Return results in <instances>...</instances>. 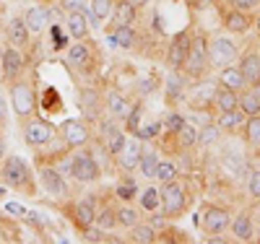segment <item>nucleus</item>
Returning <instances> with one entry per match:
<instances>
[{
  "label": "nucleus",
  "mask_w": 260,
  "mask_h": 244,
  "mask_svg": "<svg viewBox=\"0 0 260 244\" xmlns=\"http://www.w3.org/2000/svg\"><path fill=\"white\" fill-rule=\"evenodd\" d=\"M0 180L13 190H24V187H29L31 171H29L26 161L21 156H8V159H3V164H0Z\"/></svg>",
  "instance_id": "nucleus-1"
},
{
  "label": "nucleus",
  "mask_w": 260,
  "mask_h": 244,
  "mask_svg": "<svg viewBox=\"0 0 260 244\" xmlns=\"http://www.w3.org/2000/svg\"><path fill=\"white\" fill-rule=\"evenodd\" d=\"M11 104H13V112L21 117V120H26L34 115V109H37V99H34V88L29 81H13L11 83Z\"/></svg>",
  "instance_id": "nucleus-2"
},
{
  "label": "nucleus",
  "mask_w": 260,
  "mask_h": 244,
  "mask_svg": "<svg viewBox=\"0 0 260 244\" xmlns=\"http://www.w3.org/2000/svg\"><path fill=\"white\" fill-rule=\"evenodd\" d=\"M187 205V190L185 185H180L177 180H172L161 187V211H164V218H175L185 211Z\"/></svg>",
  "instance_id": "nucleus-3"
},
{
  "label": "nucleus",
  "mask_w": 260,
  "mask_h": 244,
  "mask_svg": "<svg viewBox=\"0 0 260 244\" xmlns=\"http://www.w3.org/2000/svg\"><path fill=\"white\" fill-rule=\"evenodd\" d=\"M208 65H211V60H208V42H206L203 37L192 39L190 52H187V60H185V65H182L185 76L198 78V76H203V73H206Z\"/></svg>",
  "instance_id": "nucleus-4"
},
{
  "label": "nucleus",
  "mask_w": 260,
  "mask_h": 244,
  "mask_svg": "<svg viewBox=\"0 0 260 244\" xmlns=\"http://www.w3.org/2000/svg\"><path fill=\"white\" fill-rule=\"evenodd\" d=\"M55 125L47 122V120H42V117H26L24 122V141L29 146H47L52 138H55Z\"/></svg>",
  "instance_id": "nucleus-5"
},
{
  "label": "nucleus",
  "mask_w": 260,
  "mask_h": 244,
  "mask_svg": "<svg viewBox=\"0 0 260 244\" xmlns=\"http://www.w3.org/2000/svg\"><path fill=\"white\" fill-rule=\"evenodd\" d=\"M208 60L211 65H232L237 60V44L229 37H213L208 42Z\"/></svg>",
  "instance_id": "nucleus-6"
},
{
  "label": "nucleus",
  "mask_w": 260,
  "mask_h": 244,
  "mask_svg": "<svg viewBox=\"0 0 260 244\" xmlns=\"http://www.w3.org/2000/svg\"><path fill=\"white\" fill-rule=\"evenodd\" d=\"M71 174L78 182H96L99 180V164L94 156H89V151H81L71 159Z\"/></svg>",
  "instance_id": "nucleus-7"
},
{
  "label": "nucleus",
  "mask_w": 260,
  "mask_h": 244,
  "mask_svg": "<svg viewBox=\"0 0 260 244\" xmlns=\"http://www.w3.org/2000/svg\"><path fill=\"white\" fill-rule=\"evenodd\" d=\"M60 135H62L65 146H71V148H81V146L89 143L91 132H89V127H86V122H83V120H65V122L60 125Z\"/></svg>",
  "instance_id": "nucleus-8"
},
{
  "label": "nucleus",
  "mask_w": 260,
  "mask_h": 244,
  "mask_svg": "<svg viewBox=\"0 0 260 244\" xmlns=\"http://www.w3.org/2000/svg\"><path fill=\"white\" fill-rule=\"evenodd\" d=\"M190 44H192V39H190L187 31H180L169 42V50H167V65L169 68H177V71L182 68L185 60H187V52H190Z\"/></svg>",
  "instance_id": "nucleus-9"
},
{
  "label": "nucleus",
  "mask_w": 260,
  "mask_h": 244,
  "mask_svg": "<svg viewBox=\"0 0 260 244\" xmlns=\"http://www.w3.org/2000/svg\"><path fill=\"white\" fill-rule=\"evenodd\" d=\"M201 224H203V229H206L208 234H216V236H219L224 229L232 226V216H229L226 208H216V205H211V208L203 211Z\"/></svg>",
  "instance_id": "nucleus-10"
},
{
  "label": "nucleus",
  "mask_w": 260,
  "mask_h": 244,
  "mask_svg": "<svg viewBox=\"0 0 260 244\" xmlns=\"http://www.w3.org/2000/svg\"><path fill=\"white\" fill-rule=\"evenodd\" d=\"M39 182H42V187H45L47 195H55V197L68 195V185H65L62 174L57 169H52V166H42L39 169Z\"/></svg>",
  "instance_id": "nucleus-11"
},
{
  "label": "nucleus",
  "mask_w": 260,
  "mask_h": 244,
  "mask_svg": "<svg viewBox=\"0 0 260 244\" xmlns=\"http://www.w3.org/2000/svg\"><path fill=\"white\" fill-rule=\"evenodd\" d=\"M216 91H219V83H216V81H201V83H195L192 96H190V104H192L195 109L208 107V104H213Z\"/></svg>",
  "instance_id": "nucleus-12"
},
{
  "label": "nucleus",
  "mask_w": 260,
  "mask_h": 244,
  "mask_svg": "<svg viewBox=\"0 0 260 244\" xmlns=\"http://www.w3.org/2000/svg\"><path fill=\"white\" fill-rule=\"evenodd\" d=\"M21 71H24V57H21L18 50L8 47V50L3 52V78H6L8 83H13V81L21 76Z\"/></svg>",
  "instance_id": "nucleus-13"
},
{
  "label": "nucleus",
  "mask_w": 260,
  "mask_h": 244,
  "mask_svg": "<svg viewBox=\"0 0 260 244\" xmlns=\"http://www.w3.org/2000/svg\"><path fill=\"white\" fill-rule=\"evenodd\" d=\"M141 156H143V148H141V143H138V138H136V141H127V143H125V148L117 153V161H120V166H122L125 171H133V169L141 164Z\"/></svg>",
  "instance_id": "nucleus-14"
},
{
  "label": "nucleus",
  "mask_w": 260,
  "mask_h": 244,
  "mask_svg": "<svg viewBox=\"0 0 260 244\" xmlns=\"http://www.w3.org/2000/svg\"><path fill=\"white\" fill-rule=\"evenodd\" d=\"M164 96L169 104H175L180 99H185V78L177 73V68H172L167 81H164Z\"/></svg>",
  "instance_id": "nucleus-15"
},
{
  "label": "nucleus",
  "mask_w": 260,
  "mask_h": 244,
  "mask_svg": "<svg viewBox=\"0 0 260 244\" xmlns=\"http://www.w3.org/2000/svg\"><path fill=\"white\" fill-rule=\"evenodd\" d=\"M250 26H252V21H250L247 11H242V8H234L224 16V29L232 34H245V31H250Z\"/></svg>",
  "instance_id": "nucleus-16"
},
{
  "label": "nucleus",
  "mask_w": 260,
  "mask_h": 244,
  "mask_svg": "<svg viewBox=\"0 0 260 244\" xmlns=\"http://www.w3.org/2000/svg\"><path fill=\"white\" fill-rule=\"evenodd\" d=\"M6 34H8V39H11L13 47H24V44L29 42V37H31V31H29V26H26L24 16H16V18H11V21H8V29H6Z\"/></svg>",
  "instance_id": "nucleus-17"
},
{
  "label": "nucleus",
  "mask_w": 260,
  "mask_h": 244,
  "mask_svg": "<svg viewBox=\"0 0 260 244\" xmlns=\"http://www.w3.org/2000/svg\"><path fill=\"white\" fill-rule=\"evenodd\" d=\"M73 216H76V224L83 229V231H89L94 224H96V208H94V200H81V203H76V208H73Z\"/></svg>",
  "instance_id": "nucleus-18"
},
{
  "label": "nucleus",
  "mask_w": 260,
  "mask_h": 244,
  "mask_svg": "<svg viewBox=\"0 0 260 244\" xmlns=\"http://www.w3.org/2000/svg\"><path fill=\"white\" fill-rule=\"evenodd\" d=\"M65 29H68V37H73V39H86V34H89V18H86V11L68 13Z\"/></svg>",
  "instance_id": "nucleus-19"
},
{
  "label": "nucleus",
  "mask_w": 260,
  "mask_h": 244,
  "mask_svg": "<svg viewBox=\"0 0 260 244\" xmlns=\"http://www.w3.org/2000/svg\"><path fill=\"white\" fill-rule=\"evenodd\" d=\"M47 18H50V11L39 8V6H31V8H26V13H24V21H26V26H29L31 34H42V31H45Z\"/></svg>",
  "instance_id": "nucleus-20"
},
{
  "label": "nucleus",
  "mask_w": 260,
  "mask_h": 244,
  "mask_svg": "<svg viewBox=\"0 0 260 244\" xmlns=\"http://www.w3.org/2000/svg\"><path fill=\"white\" fill-rule=\"evenodd\" d=\"M240 71L245 76V81L250 86H255L260 81V55L257 52H247L242 60H240Z\"/></svg>",
  "instance_id": "nucleus-21"
},
{
  "label": "nucleus",
  "mask_w": 260,
  "mask_h": 244,
  "mask_svg": "<svg viewBox=\"0 0 260 244\" xmlns=\"http://www.w3.org/2000/svg\"><path fill=\"white\" fill-rule=\"evenodd\" d=\"M219 81H221V86L232 88V91H245V86H247L242 71H240V68H234V65H224V71H221Z\"/></svg>",
  "instance_id": "nucleus-22"
},
{
  "label": "nucleus",
  "mask_w": 260,
  "mask_h": 244,
  "mask_svg": "<svg viewBox=\"0 0 260 244\" xmlns=\"http://www.w3.org/2000/svg\"><path fill=\"white\" fill-rule=\"evenodd\" d=\"M112 8H115V0H91V6L86 8V18L96 26L99 21L112 16Z\"/></svg>",
  "instance_id": "nucleus-23"
},
{
  "label": "nucleus",
  "mask_w": 260,
  "mask_h": 244,
  "mask_svg": "<svg viewBox=\"0 0 260 244\" xmlns=\"http://www.w3.org/2000/svg\"><path fill=\"white\" fill-rule=\"evenodd\" d=\"M115 31L110 34V44L112 47H133L136 44V29L133 24H122V26H112Z\"/></svg>",
  "instance_id": "nucleus-24"
},
{
  "label": "nucleus",
  "mask_w": 260,
  "mask_h": 244,
  "mask_svg": "<svg viewBox=\"0 0 260 244\" xmlns=\"http://www.w3.org/2000/svg\"><path fill=\"white\" fill-rule=\"evenodd\" d=\"M68 60L73 65H78V68H86V65L91 62V47L83 39H76L71 47H68Z\"/></svg>",
  "instance_id": "nucleus-25"
},
{
  "label": "nucleus",
  "mask_w": 260,
  "mask_h": 244,
  "mask_svg": "<svg viewBox=\"0 0 260 244\" xmlns=\"http://www.w3.org/2000/svg\"><path fill=\"white\" fill-rule=\"evenodd\" d=\"M213 107L219 109V112H229V109H237L240 107V96H237V91H232V88H219L216 91V99H213Z\"/></svg>",
  "instance_id": "nucleus-26"
},
{
  "label": "nucleus",
  "mask_w": 260,
  "mask_h": 244,
  "mask_svg": "<svg viewBox=\"0 0 260 244\" xmlns=\"http://www.w3.org/2000/svg\"><path fill=\"white\" fill-rule=\"evenodd\" d=\"M136 6L127 3V0H120V3L112 8V18H115V26H122V24H133L136 21Z\"/></svg>",
  "instance_id": "nucleus-27"
},
{
  "label": "nucleus",
  "mask_w": 260,
  "mask_h": 244,
  "mask_svg": "<svg viewBox=\"0 0 260 244\" xmlns=\"http://www.w3.org/2000/svg\"><path fill=\"white\" fill-rule=\"evenodd\" d=\"M245 122H247V115L242 112L240 107H237V109H229V112H221V117H219V127H221V130L245 127Z\"/></svg>",
  "instance_id": "nucleus-28"
},
{
  "label": "nucleus",
  "mask_w": 260,
  "mask_h": 244,
  "mask_svg": "<svg viewBox=\"0 0 260 244\" xmlns=\"http://www.w3.org/2000/svg\"><path fill=\"white\" fill-rule=\"evenodd\" d=\"M107 107H110V112L115 117H127L130 112H133V104H130L122 94H117V91H110V96H107Z\"/></svg>",
  "instance_id": "nucleus-29"
},
{
  "label": "nucleus",
  "mask_w": 260,
  "mask_h": 244,
  "mask_svg": "<svg viewBox=\"0 0 260 244\" xmlns=\"http://www.w3.org/2000/svg\"><path fill=\"white\" fill-rule=\"evenodd\" d=\"M232 231H234V236L240 239V241H247L252 236V221H250V216L247 213L234 216L232 218Z\"/></svg>",
  "instance_id": "nucleus-30"
},
{
  "label": "nucleus",
  "mask_w": 260,
  "mask_h": 244,
  "mask_svg": "<svg viewBox=\"0 0 260 244\" xmlns=\"http://www.w3.org/2000/svg\"><path fill=\"white\" fill-rule=\"evenodd\" d=\"M130 239H133L136 244H151V241H156V231H154V226L151 224H138L130 229Z\"/></svg>",
  "instance_id": "nucleus-31"
},
{
  "label": "nucleus",
  "mask_w": 260,
  "mask_h": 244,
  "mask_svg": "<svg viewBox=\"0 0 260 244\" xmlns=\"http://www.w3.org/2000/svg\"><path fill=\"white\" fill-rule=\"evenodd\" d=\"M138 166H141L146 180H154V177H156V166H159V153L156 151H143Z\"/></svg>",
  "instance_id": "nucleus-32"
},
{
  "label": "nucleus",
  "mask_w": 260,
  "mask_h": 244,
  "mask_svg": "<svg viewBox=\"0 0 260 244\" xmlns=\"http://www.w3.org/2000/svg\"><path fill=\"white\" fill-rule=\"evenodd\" d=\"M240 109L247 117H255V115H260V99L252 91H242L240 94Z\"/></svg>",
  "instance_id": "nucleus-33"
},
{
  "label": "nucleus",
  "mask_w": 260,
  "mask_h": 244,
  "mask_svg": "<svg viewBox=\"0 0 260 244\" xmlns=\"http://www.w3.org/2000/svg\"><path fill=\"white\" fill-rule=\"evenodd\" d=\"M245 138L252 148H260V115L255 117H247L245 122Z\"/></svg>",
  "instance_id": "nucleus-34"
},
{
  "label": "nucleus",
  "mask_w": 260,
  "mask_h": 244,
  "mask_svg": "<svg viewBox=\"0 0 260 244\" xmlns=\"http://www.w3.org/2000/svg\"><path fill=\"white\" fill-rule=\"evenodd\" d=\"M177 143H180L182 148L195 146V143H198V127H192L190 122H185V125L180 127V132H177Z\"/></svg>",
  "instance_id": "nucleus-35"
},
{
  "label": "nucleus",
  "mask_w": 260,
  "mask_h": 244,
  "mask_svg": "<svg viewBox=\"0 0 260 244\" xmlns=\"http://www.w3.org/2000/svg\"><path fill=\"white\" fill-rule=\"evenodd\" d=\"M81 107L86 109V115H99L96 109H99V96H96V91L94 88H83L81 91Z\"/></svg>",
  "instance_id": "nucleus-36"
},
{
  "label": "nucleus",
  "mask_w": 260,
  "mask_h": 244,
  "mask_svg": "<svg viewBox=\"0 0 260 244\" xmlns=\"http://www.w3.org/2000/svg\"><path fill=\"white\" fill-rule=\"evenodd\" d=\"M159 205H161V190L148 187V190L141 195V208H143V211H156Z\"/></svg>",
  "instance_id": "nucleus-37"
},
{
  "label": "nucleus",
  "mask_w": 260,
  "mask_h": 244,
  "mask_svg": "<svg viewBox=\"0 0 260 244\" xmlns=\"http://www.w3.org/2000/svg\"><path fill=\"white\" fill-rule=\"evenodd\" d=\"M138 221H141V213L136 208H120L117 211V224L125 226V229H133Z\"/></svg>",
  "instance_id": "nucleus-38"
},
{
  "label": "nucleus",
  "mask_w": 260,
  "mask_h": 244,
  "mask_svg": "<svg viewBox=\"0 0 260 244\" xmlns=\"http://www.w3.org/2000/svg\"><path fill=\"white\" fill-rule=\"evenodd\" d=\"M156 180L159 182H172V180H177V166L172 164V161H159V166H156Z\"/></svg>",
  "instance_id": "nucleus-39"
},
{
  "label": "nucleus",
  "mask_w": 260,
  "mask_h": 244,
  "mask_svg": "<svg viewBox=\"0 0 260 244\" xmlns=\"http://www.w3.org/2000/svg\"><path fill=\"white\" fill-rule=\"evenodd\" d=\"M115 224H117V211L104 208L102 213H96V226L99 229H115Z\"/></svg>",
  "instance_id": "nucleus-40"
},
{
  "label": "nucleus",
  "mask_w": 260,
  "mask_h": 244,
  "mask_svg": "<svg viewBox=\"0 0 260 244\" xmlns=\"http://www.w3.org/2000/svg\"><path fill=\"white\" fill-rule=\"evenodd\" d=\"M219 141V125H206L203 130H198V143L201 146H211Z\"/></svg>",
  "instance_id": "nucleus-41"
},
{
  "label": "nucleus",
  "mask_w": 260,
  "mask_h": 244,
  "mask_svg": "<svg viewBox=\"0 0 260 244\" xmlns=\"http://www.w3.org/2000/svg\"><path fill=\"white\" fill-rule=\"evenodd\" d=\"M159 130H161L159 122H151V125L136 130V138H138V141H151V138H156V132H159Z\"/></svg>",
  "instance_id": "nucleus-42"
},
{
  "label": "nucleus",
  "mask_w": 260,
  "mask_h": 244,
  "mask_svg": "<svg viewBox=\"0 0 260 244\" xmlns=\"http://www.w3.org/2000/svg\"><path fill=\"white\" fill-rule=\"evenodd\" d=\"M107 138H110V153H120V151L125 148V143H127L120 130H115L112 135H107Z\"/></svg>",
  "instance_id": "nucleus-43"
},
{
  "label": "nucleus",
  "mask_w": 260,
  "mask_h": 244,
  "mask_svg": "<svg viewBox=\"0 0 260 244\" xmlns=\"http://www.w3.org/2000/svg\"><path fill=\"white\" fill-rule=\"evenodd\" d=\"M182 125H185V117H182V115L169 112V117H167V130H169V132H180Z\"/></svg>",
  "instance_id": "nucleus-44"
},
{
  "label": "nucleus",
  "mask_w": 260,
  "mask_h": 244,
  "mask_svg": "<svg viewBox=\"0 0 260 244\" xmlns=\"http://www.w3.org/2000/svg\"><path fill=\"white\" fill-rule=\"evenodd\" d=\"M247 190H250V195H252V197H257V200H260V171H252V174H250Z\"/></svg>",
  "instance_id": "nucleus-45"
},
{
  "label": "nucleus",
  "mask_w": 260,
  "mask_h": 244,
  "mask_svg": "<svg viewBox=\"0 0 260 244\" xmlns=\"http://www.w3.org/2000/svg\"><path fill=\"white\" fill-rule=\"evenodd\" d=\"M136 185H120L117 187V197H120V200H133V197H136Z\"/></svg>",
  "instance_id": "nucleus-46"
},
{
  "label": "nucleus",
  "mask_w": 260,
  "mask_h": 244,
  "mask_svg": "<svg viewBox=\"0 0 260 244\" xmlns=\"http://www.w3.org/2000/svg\"><path fill=\"white\" fill-rule=\"evenodd\" d=\"M125 120H127V130L136 132L138 130V120H141V107H133V112H130Z\"/></svg>",
  "instance_id": "nucleus-47"
},
{
  "label": "nucleus",
  "mask_w": 260,
  "mask_h": 244,
  "mask_svg": "<svg viewBox=\"0 0 260 244\" xmlns=\"http://www.w3.org/2000/svg\"><path fill=\"white\" fill-rule=\"evenodd\" d=\"M62 11L65 13H73V11H86L83 0H62Z\"/></svg>",
  "instance_id": "nucleus-48"
},
{
  "label": "nucleus",
  "mask_w": 260,
  "mask_h": 244,
  "mask_svg": "<svg viewBox=\"0 0 260 244\" xmlns=\"http://www.w3.org/2000/svg\"><path fill=\"white\" fill-rule=\"evenodd\" d=\"M234 3V8H242V11H250V8H255L260 0H232Z\"/></svg>",
  "instance_id": "nucleus-49"
},
{
  "label": "nucleus",
  "mask_w": 260,
  "mask_h": 244,
  "mask_svg": "<svg viewBox=\"0 0 260 244\" xmlns=\"http://www.w3.org/2000/svg\"><path fill=\"white\" fill-rule=\"evenodd\" d=\"M6 213H13V216H24V205H18V203H6Z\"/></svg>",
  "instance_id": "nucleus-50"
},
{
  "label": "nucleus",
  "mask_w": 260,
  "mask_h": 244,
  "mask_svg": "<svg viewBox=\"0 0 260 244\" xmlns=\"http://www.w3.org/2000/svg\"><path fill=\"white\" fill-rule=\"evenodd\" d=\"M6 115H8V104H6V99L0 96V125L6 122Z\"/></svg>",
  "instance_id": "nucleus-51"
},
{
  "label": "nucleus",
  "mask_w": 260,
  "mask_h": 244,
  "mask_svg": "<svg viewBox=\"0 0 260 244\" xmlns=\"http://www.w3.org/2000/svg\"><path fill=\"white\" fill-rule=\"evenodd\" d=\"M6 159V141H3V135H0V161Z\"/></svg>",
  "instance_id": "nucleus-52"
},
{
  "label": "nucleus",
  "mask_w": 260,
  "mask_h": 244,
  "mask_svg": "<svg viewBox=\"0 0 260 244\" xmlns=\"http://www.w3.org/2000/svg\"><path fill=\"white\" fill-rule=\"evenodd\" d=\"M127 3H133V6H136V8H143V6H146V3H148V0H127Z\"/></svg>",
  "instance_id": "nucleus-53"
},
{
  "label": "nucleus",
  "mask_w": 260,
  "mask_h": 244,
  "mask_svg": "<svg viewBox=\"0 0 260 244\" xmlns=\"http://www.w3.org/2000/svg\"><path fill=\"white\" fill-rule=\"evenodd\" d=\"M252 94H255V96H257V99H260V81H257V83H255V86H252Z\"/></svg>",
  "instance_id": "nucleus-54"
},
{
  "label": "nucleus",
  "mask_w": 260,
  "mask_h": 244,
  "mask_svg": "<svg viewBox=\"0 0 260 244\" xmlns=\"http://www.w3.org/2000/svg\"><path fill=\"white\" fill-rule=\"evenodd\" d=\"M3 195H6V190H3V187H0V197H3Z\"/></svg>",
  "instance_id": "nucleus-55"
},
{
  "label": "nucleus",
  "mask_w": 260,
  "mask_h": 244,
  "mask_svg": "<svg viewBox=\"0 0 260 244\" xmlns=\"http://www.w3.org/2000/svg\"><path fill=\"white\" fill-rule=\"evenodd\" d=\"M257 29H260V18H257Z\"/></svg>",
  "instance_id": "nucleus-56"
}]
</instances>
